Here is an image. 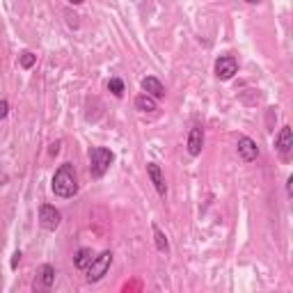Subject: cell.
Instances as JSON below:
<instances>
[{
    "label": "cell",
    "mask_w": 293,
    "mask_h": 293,
    "mask_svg": "<svg viewBox=\"0 0 293 293\" xmlns=\"http://www.w3.org/2000/svg\"><path fill=\"white\" fill-rule=\"evenodd\" d=\"M112 160H114L112 151L105 149V146H94V149H90V172H92V177L101 179L110 169Z\"/></svg>",
    "instance_id": "2"
},
{
    "label": "cell",
    "mask_w": 293,
    "mask_h": 293,
    "mask_svg": "<svg viewBox=\"0 0 293 293\" xmlns=\"http://www.w3.org/2000/svg\"><path fill=\"white\" fill-rule=\"evenodd\" d=\"M41 277H39V284L44 288H50V284H53V279H55V270H53V266H48L46 263L44 268H41Z\"/></svg>",
    "instance_id": "13"
},
{
    "label": "cell",
    "mask_w": 293,
    "mask_h": 293,
    "mask_svg": "<svg viewBox=\"0 0 293 293\" xmlns=\"http://www.w3.org/2000/svg\"><path fill=\"white\" fill-rule=\"evenodd\" d=\"M7 112H9V103L7 101H0V119L7 117Z\"/></svg>",
    "instance_id": "17"
},
{
    "label": "cell",
    "mask_w": 293,
    "mask_h": 293,
    "mask_svg": "<svg viewBox=\"0 0 293 293\" xmlns=\"http://www.w3.org/2000/svg\"><path fill=\"white\" fill-rule=\"evenodd\" d=\"M135 108L140 110V112H151V110H156V101H154V96H149V94H140L135 99Z\"/></svg>",
    "instance_id": "11"
},
{
    "label": "cell",
    "mask_w": 293,
    "mask_h": 293,
    "mask_svg": "<svg viewBox=\"0 0 293 293\" xmlns=\"http://www.w3.org/2000/svg\"><path fill=\"white\" fill-rule=\"evenodd\" d=\"M142 90H144L149 96H154V99H163L165 96L163 82H160L158 78H154V76H146L144 80H142Z\"/></svg>",
    "instance_id": "8"
},
{
    "label": "cell",
    "mask_w": 293,
    "mask_h": 293,
    "mask_svg": "<svg viewBox=\"0 0 293 293\" xmlns=\"http://www.w3.org/2000/svg\"><path fill=\"white\" fill-rule=\"evenodd\" d=\"M18 62H21V67H23V69H30V67H35V62H37V55H32L30 50H25V53H21V57H18Z\"/></svg>",
    "instance_id": "15"
},
{
    "label": "cell",
    "mask_w": 293,
    "mask_h": 293,
    "mask_svg": "<svg viewBox=\"0 0 293 293\" xmlns=\"http://www.w3.org/2000/svg\"><path fill=\"white\" fill-rule=\"evenodd\" d=\"M60 222H62V215H60V211L55 209V206L44 204L39 209V224L46 231H55V229L60 227Z\"/></svg>",
    "instance_id": "4"
},
{
    "label": "cell",
    "mask_w": 293,
    "mask_h": 293,
    "mask_svg": "<svg viewBox=\"0 0 293 293\" xmlns=\"http://www.w3.org/2000/svg\"><path fill=\"white\" fill-rule=\"evenodd\" d=\"M201 146H204V131H201V126H192L188 133V154L199 156Z\"/></svg>",
    "instance_id": "6"
},
{
    "label": "cell",
    "mask_w": 293,
    "mask_h": 293,
    "mask_svg": "<svg viewBox=\"0 0 293 293\" xmlns=\"http://www.w3.org/2000/svg\"><path fill=\"white\" fill-rule=\"evenodd\" d=\"M110 261H112V254H110V252H101L99 256H94L92 263L85 268L87 270V279H90V282H99V279L108 273Z\"/></svg>",
    "instance_id": "3"
},
{
    "label": "cell",
    "mask_w": 293,
    "mask_h": 293,
    "mask_svg": "<svg viewBox=\"0 0 293 293\" xmlns=\"http://www.w3.org/2000/svg\"><path fill=\"white\" fill-rule=\"evenodd\" d=\"M238 154H241V158L245 160V163H252V160L259 156L256 142L252 140V137H241V140H238Z\"/></svg>",
    "instance_id": "7"
},
{
    "label": "cell",
    "mask_w": 293,
    "mask_h": 293,
    "mask_svg": "<svg viewBox=\"0 0 293 293\" xmlns=\"http://www.w3.org/2000/svg\"><path fill=\"white\" fill-rule=\"evenodd\" d=\"M108 90L112 92L114 96H122V94H124V82L119 80V78H112V80L108 82Z\"/></svg>",
    "instance_id": "16"
},
{
    "label": "cell",
    "mask_w": 293,
    "mask_h": 293,
    "mask_svg": "<svg viewBox=\"0 0 293 293\" xmlns=\"http://www.w3.org/2000/svg\"><path fill=\"white\" fill-rule=\"evenodd\" d=\"M247 3H252V5H256V3H259V0H247Z\"/></svg>",
    "instance_id": "20"
},
{
    "label": "cell",
    "mask_w": 293,
    "mask_h": 293,
    "mask_svg": "<svg viewBox=\"0 0 293 293\" xmlns=\"http://www.w3.org/2000/svg\"><path fill=\"white\" fill-rule=\"evenodd\" d=\"M53 192L62 199H69L78 192V179H76V169L71 163L60 165V169L53 177Z\"/></svg>",
    "instance_id": "1"
},
{
    "label": "cell",
    "mask_w": 293,
    "mask_h": 293,
    "mask_svg": "<svg viewBox=\"0 0 293 293\" xmlns=\"http://www.w3.org/2000/svg\"><path fill=\"white\" fill-rule=\"evenodd\" d=\"M291 146H293V133H291V126H284L282 131H279V135H277V149L282 151L284 156L291 151Z\"/></svg>",
    "instance_id": "10"
},
{
    "label": "cell",
    "mask_w": 293,
    "mask_h": 293,
    "mask_svg": "<svg viewBox=\"0 0 293 293\" xmlns=\"http://www.w3.org/2000/svg\"><path fill=\"white\" fill-rule=\"evenodd\" d=\"M238 71V60L233 55H222V57L215 62V76L220 80H229L233 73Z\"/></svg>",
    "instance_id": "5"
},
{
    "label": "cell",
    "mask_w": 293,
    "mask_h": 293,
    "mask_svg": "<svg viewBox=\"0 0 293 293\" xmlns=\"http://www.w3.org/2000/svg\"><path fill=\"white\" fill-rule=\"evenodd\" d=\"M154 236H156V247H158L160 252H167L169 250L167 238H165V233L160 231V227H156V224H154Z\"/></svg>",
    "instance_id": "14"
},
{
    "label": "cell",
    "mask_w": 293,
    "mask_h": 293,
    "mask_svg": "<svg viewBox=\"0 0 293 293\" xmlns=\"http://www.w3.org/2000/svg\"><path fill=\"white\" fill-rule=\"evenodd\" d=\"M69 3H71V5H80L82 0H69Z\"/></svg>",
    "instance_id": "19"
},
{
    "label": "cell",
    "mask_w": 293,
    "mask_h": 293,
    "mask_svg": "<svg viewBox=\"0 0 293 293\" xmlns=\"http://www.w3.org/2000/svg\"><path fill=\"white\" fill-rule=\"evenodd\" d=\"M92 259H94V256H92V250H87V247H82V250H78V254H76V261H73V263H76V268L85 270L87 266L92 263Z\"/></svg>",
    "instance_id": "12"
},
{
    "label": "cell",
    "mask_w": 293,
    "mask_h": 293,
    "mask_svg": "<svg viewBox=\"0 0 293 293\" xmlns=\"http://www.w3.org/2000/svg\"><path fill=\"white\" fill-rule=\"evenodd\" d=\"M146 172H149L151 183L156 186L158 195H163V197H165V192H167V186H165V177H163V172H160V167H158L156 163H149V165H146Z\"/></svg>",
    "instance_id": "9"
},
{
    "label": "cell",
    "mask_w": 293,
    "mask_h": 293,
    "mask_svg": "<svg viewBox=\"0 0 293 293\" xmlns=\"http://www.w3.org/2000/svg\"><path fill=\"white\" fill-rule=\"evenodd\" d=\"M18 261H21V252H16V254H14V259H12V268H16Z\"/></svg>",
    "instance_id": "18"
}]
</instances>
